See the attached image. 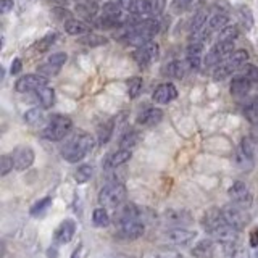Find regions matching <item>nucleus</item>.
<instances>
[{"label": "nucleus", "instance_id": "f257e3e1", "mask_svg": "<svg viewBox=\"0 0 258 258\" xmlns=\"http://www.w3.org/2000/svg\"><path fill=\"white\" fill-rule=\"evenodd\" d=\"M204 229L213 237V240L220 242L224 247L234 245L239 239V231L224 220L223 212L220 208H210L202 218Z\"/></svg>", "mask_w": 258, "mask_h": 258}, {"label": "nucleus", "instance_id": "f03ea898", "mask_svg": "<svg viewBox=\"0 0 258 258\" xmlns=\"http://www.w3.org/2000/svg\"><path fill=\"white\" fill-rule=\"evenodd\" d=\"M94 145H95V141L91 134L76 133L64 142L61 149V155L64 160L70 161V163H78V161L84 160L89 153L92 152Z\"/></svg>", "mask_w": 258, "mask_h": 258}, {"label": "nucleus", "instance_id": "7ed1b4c3", "mask_svg": "<svg viewBox=\"0 0 258 258\" xmlns=\"http://www.w3.org/2000/svg\"><path fill=\"white\" fill-rule=\"evenodd\" d=\"M127 190L123 182L113 181L107 185H103L99 192V204L105 208H118L126 202Z\"/></svg>", "mask_w": 258, "mask_h": 258}, {"label": "nucleus", "instance_id": "20e7f679", "mask_svg": "<svg viewBox=\"0 0 258 258\" xmlns=\"http://www.w3.org/2000/svg\"><path fill=\"white\" fill-rule=\"evenodd\" d=\"M73 127V121L64 115H53L48 119L47 126L42 129V137L47 141L58 142L67 137Z\"/></svg>", "mask_w": 258, "mask_h": 258}, {"label": "nucleus", "instance_id": "39448f33", "mask_svg": "<svg viewBox=\"0 0 258 258\" xmlns=\"http://www.w3.org/2000/svg\"><path fill=\"white\" fill-rule=\"evenodd\" d=\"M247 60H248V53L245 50H236V52H232L221 64H218V68L213 73V79L215 81H223V79H226V78L231 75V73H234L236 70L244 67V64H247Z\"/></svg>", "mask_w": 258, "mask_h": 258}, {"label": "nucleus", "instance_id": "423d86ee", "mask_svg": "<svg viewBox=\"0 0 258 258\" xmlns=\"http://www.w3.org/2000/svg\"><path fill=\"white\" fill-rule=\"evenodd\" d=\"M221 212H223V216H224V220L228 221L234 229H244L245 226H248L250 223V216L248 213L245 212V208H242L236 204H228V205H224L221 208Z\"/></svg>", "mask_w": 258, "mask_h": 258}, {"label": "nucleus", "instance_id": "0eeeda50", "mask_svg": "<svg viewBox=\"0 0 258 258\" xmlns=\"http://www.w3.org/2000/svg\"><path fill=\"white\" fill-rule=\"evenodd\" d=\"M145 224L141 220H133L116 224V237L123 240H136L144 236Z\"/></svg>", "mask_w": 258, "mask_h": 258}, {"label": "nucleus", "instance_id": "6e6552de", "mask_svg": "<svg viewBox=\"0 0 258 258\" xmlns=\"http://www.w3.org/2000/svg\"><path fill=\"white\" fill-rule=\"evenodd\" d=\"M234 52V42H224V40H218V42L210 48V52L205 56V64L207 67H215L220 64L221 60L228 58V56Z\"/></svg>", "mask_w": 258, "mask_h": 258}, {"label": "nucleus", "instance_id": "1a4fd4ad", "mask_svg": "<svg viewBox=\"0 0 258 258\" xmlns=\"http://www.w3.org/2000/svg\"><path fill=\"white\" fill-rule=\"evenodd\" d=\"M160 55V47L155 42H149L142 47H139L137 50L133 53L136 63L139 64L141 68H147L150 64L158 58Z\"/></svg>", "mask_w": 258, "mask_h": 258}, {"label": "nucleus", "instance_id": "9d476101", "mask_svg": "<svg viewBox=\"0 0 258 258\" xmlns=\"http://www.w3.org/2000/svg\"><path fill=\"white\" fill-rule=\"evenodd\" d=\"M228 196L232 200V204H236L242 208H248L252 205V194H250L247 184L242 181H236L231 185L228 190Z\"/></svg>", "mask_w": 258, "mask_h": 258}, {"label": "nucleus", "instance_id": "9b49d317", "mask_svg": "<svg viewBox=\"0 0 258 258\" xmlns=\"http://www.w3.org/2000/svg\"><path fill=\"white\" fill-rule=\"evenodd\" d=\"M47 83H48L47 78L42 75H26L16 81L15 89H16V92H21V94L32 92V91L37 92L39 89L45 87Z\"/></svg>", "mask_w": 258, "mask_h": 258}, {"label": "nucleus", "instance_id": "f8f14e48", "mask_svg": "<svg viewBox=\"0 0 258 258\" xmlns=\"http://www.w3.org/2000/svg\"><path fill=\"white\" fill-rule=\"evenodd\" d=\"M12 157L15 161V169H18V171H24V169L31 168V165L34 163V150L31 147H26V145L16 147Z\"/></svg>", "mask_w": 258, "mask_h": 258}, {"label": "nucleus", "instance_id": "ddd939ff", "mask_svg": "<svg viewBox=\"0 0 258 258\" xmlns=\"http://www.w3.org/2000/svg\"><path fill=\"white\" fill-rule=\"evenodd\" d=\"M196 237H197L196 231L182 229V228L169 229L168 232H165V240L168 242V244H171V245H185Z\"/></svg>", "mask_w": 258, "mask_h": 258}, {"label": "nucleus", "instance_id": "4468645a", "mask_svg": "<svg viewBox=\"0 0 258 258\" xmlns=\"http://www.w3.org/2000/svg\"><path fill=\"white\" fill-rule=\"evenodd\" d=\"M75 232H76V223L75 220H64L61 221V224L56 228L55 234H53V240L56 245H64L75 237Z\"/></svg>", "mask_w": 258, "mask_h": 258}, {"label": "nucleus", "instance_id": "2eb2a0df", "mask_svg": "<svg viewBox=\"0 0 258 258\" xmlns=\"http://www.w3.org/2000/svg\"><path fill=\"white\" fill-rule=\"evenodd\" d=\"M142 216V210L134 205V204H123L121 207H118V212L115 215V223H126V221H133V220H141Z\"/></svg>", "mask_w": 258, "mask_h": 258}, {"label": "nucleus", "instance_id": "dca6fc26", "mask_svg": "<svg viewBox=\"0 0 258 258\" xmlns=\"http://www.w3.org/2000/svg\"><path fill=\"white\" fill-rule=\"evenodd\" d=\"M176 97H177V89L174 87V84L163 83V84H160L155 89V92H153L152 99H153V102H157L160 105H165V103L173 102Z\"/></svg>", "mask_w": 258, "mask_h": 258}, {"label": "nucleus", "instance_id": "f3484780", "mask_svg": "<svg viewBox=\"0 0 258 258\" xmlns=\"http://www.w3.org/2000/svg\"><path fill=\"white\" fill-rule=\"evenodd\" d=\"M133 157V152L131 150H127V149H119L116 152H113L110 153V155L105 158L103 161V168L105 169H115L121 165H124L127 163L129 160H131Z\"/></svg>", "mask_w": 258, "mask_h": 258}, {"label": "nucleus", "instance_id": "a211bd4d", "mask_svg": "<svg viewBox=\"0 0 258 258\" xmlns=\"http://www.w3.org/2000/svg\"><path fill=\"white\" fill-rule=\"evenodd\" d=\"M215 240L213 239H204V240H199L196 245L192 248V255L196 258H213L215 255Z\"/></svg>", "mask_w": 258, "mask_h": 258}, {"label": "nucleus", "instance_id": "6ab92c4d", "mask_svg": "<svg viewBox=\"0 0 258 258\" xmlns=\"http://www.w3.org/2000/svg\"><path fill=\"white\" fill-rule=\"evenodd\" d=\"M163 119V111L160 108H147L144 110L139 116H137V123L142 124V126H155L158 124L160 121Z\"/></svg>", "mask_w": 258, "mask_h": 258}, {"label": "nucleus", "instance_id": "aec40b11", "mask_svg": "<svg viewBox=\"0 0 258 258\" xmlns=\"http://www.w3.org/2000/svg\"><path fill=\"white\" fill-rule=\"evenodd\" d=\"M189 64L187 61H181V60H174L171 63H168L165 70H163V75L168 78H174V79H182L185 76V71H187Z\"/></svg>", "mask_w": 258, "mask_h": 258}, {"label": "nucleus", "instance_id": "412c9836", "mask_svg": "<svg viewBox=\"0 0 258 258\" xmlns=\"http://www.w3.org/2000/svg\"><path fill=\"white\" fill-rule=\"evenodd\" d=\"M250 87H252V81H250L247 76H239V78L232 79L229 91L236 97H244L250 92Z\"/></svg>", "mask_w": 258, "mask_h": 258}, {"label": "nucleus", "instance_id": "4be33fe9", "mask_svg": "<svg viewBox=\"0 0 258 258\" xmlns=\"http://www.w3.org/2000/svg\"><path fill=\"white\" fill-rule=\"evenodd\" d=\"M64 31H67V34L70 36H84V34H89L91 32V28H89V24L81 21V20H70L68 23H64Z\"/></svg>", "mask_w": 258, "mask_h": 258}, {"label": "nucleus", "instance_id": "5701e85b", "mask_svg": "<svg viewBox=\"0 0 258 258\" xmlns=\"http://www.w3.org/2000/svg\"><path fill=\"white\" fill-rule=\"evenodd\" d=\"M78 42L83 45H87V47H100V45L108 44V39L105 36L95 34V32H89V34L78 37Z\"/></svg>", "mask_w": 258, "mask_h": 258}, {"label": "nucleus", "instance_id": "b1692460", "mask_svg": "<svg viewBox=\"0 0 258 258\" xmlns=\"http://www.w3.org/2000/svg\"><path fill=\"white\" fill-rule=\"evenodd\" d=\"M166 221L173 223V224H189L192 223V216L189 212H182V210H169L165 215Z\"/></svg>", "mask_w": 258, "mask_h": 258}, {"label": "nucleus", "instance_id": "393cba45", "mask_svg": "<svg viewBox=\"0 0 258 258\" xmlns=\"http://www.w3.org/2000/svg\"><path fill=\"white\" fill-rule=\"evenodd\" d=\"M37 95V100L39 103L42 105V108H50L52 105L55 103V92H53V89L50 87H42V89H39V91L36 92Z\"/></svg>", "mask_w": 258, "mask_h": 258}, {"label": "nucleus", "instance_id": "a878e982", "mask_svg": "<svg viewBox=\"0 0 258 258\" xmlns=\"http://www.w3.org/2000/svg\"><path fill=\"white\" fill-rule=\"evenodd\" d=\"M76 12L84 16V18H94V16L97 15V12H99V5H97L95 2H89V0H83V2H79L76 5Z\"/></svg>", "mask_w": 258, "mask_h": 258}, {"label": "nucleus", "instance_id": "bb28decb", "mask_svg": "<svg viewBox=\"0 0 258 258\" xmlns=\"http://www.w3.org/2000/svg\"><path fill=\"white\" fill-rule=\"evenodd\" d=\"M141 136L137 131H134V129H129V131H126L123 136H121L119 139V149H127L131 150L134 145H137V142H139Z\"/></svg>", "mask_w": 258, "mask_h": 258}, {"label": "nucleus", "instance_id": "cd10ccee", "mask_svg": "<svg viewBox=\"0 0 258 258\" xmlns=\"http://www.w3.org/2000/svg\"><path fill=\"white\" fill-rule=\"evenodd\" d=\"M115 123H116V119L115 118H111L108 119L107 123H103L100 127H99V144L103 145V144H107L110 141V137L113 134V131H115Z\"/></svg>", "mask_w": 258, "mask_h": 258}, {"label": "nucleus", "instance_id": "c85d7f7f", "mask_svg": "<svg viewBox=\"0 0 258 258\" xmlns=\"http://www.w3.org/2000/svg\"><path fill=\"white\" fill-rule=\"evenodd\" d=\"M236 165L240 169H244V171H250V169L253 168V157L248 155V153H245L239 147L237 152H236Z\"/></svg>", "mask_w": 258, "mask_h": 258}, {"label": "nucleus", "instance_id": "c756f323", "mask_svg": "<svg viewBox=\"0 0 258 258\" xmlns=\"http://www.w3.org/2000/svg\"><path fill=\"white\" fill-rule=\"evenodd\" d=\"M110 215L107 213V210H105L103 207L102 208H95L94 213H92V223L94 226H97V228H107V226L110 224Z\"/></svg>", "mask_w": 258, "mask_h": 258}, {"label": "nucleus", "instance_id": "7c9ffc66", "mask_svg": "<svg viewBox=\"0 0 258 258\" xmlns=\"http://www.w3.org/2000/svg\"><path fill=\"white\" fill-rule=\"evenodd\" d=\"M244 115L248 119V123L258 124V97H253V99L245 105Z\"/></svg>", "mask_w": 258, "mask_h": 258}, {"label": "nucleus", "instance_id": "2f4dec72", "mask_svg": "<svg viewBox=\"0 0 258 258\" xmlns=\"http://www.w3.org/2000/svg\"><path fill=\"white\" fill-rule=\"evenodd\" d=\"M228 15H224V13H215L210 16V20H208V28L212 29V31H220L223 28L228 26Z\"/></svg>", "mask_w": 258, "mask_h": 258}, {"label": "nucleus", "instance_id": "473e14b6", "mask_svg": "<svg viewBox=\"0 0 258 258\" xmlns=\"http://www.w3.org/2000/svg\"><path fill=\"white\" fill-rule=\"evenodd\" d=\"M92 174H94V168L91 165H81L75 173V181L78 184H84L87 181H91Z\"/></svg>", "mask_w": 258, "mask_h": 258}, {"label": "nucleus", "instance_id": "72a5a7b5", "mask_svg": "<svg viewBox=\"0 0 258 258\" xmlns=\"http://www.w3.org/2000/svg\"><path fill=\"white\" fill-rule=\"evenodd\" d=\"M50 205H52V199L50 197H45L42 200H39L37 204H34L31 207V216H34V218L44 216L47 210L50 208Z\"/></svg>", "mask_w": 258, "mask_h": 258}, {"label": "nucleus", "instance_id": "f704fd0d", "mask_svg": "<svg viewBox=\"0 0 258 258\" xmlns=\"http://www.w3.org/2000/svg\"><path fill=\"white\" fill-rule=\"evenodd\" d=\"M205 21H207V10L205 8H202V10H199L196 15H194V18L190 21V32L192 34H196V32H199L202 28H204Z\"/></svg>", "mask_w": 258, "mask_h": 258}, {"label": "nucleus", "instance_id": "c9c22d12", "mask_svg": "<svg viewBox=\"0 0 258 258\" xmlns=\"http://www.w3.org/2000/svg\"><path fill=\"white\" fill-rule=\"evenodd\" d=\"M121 12H123V8L116 2H107L102 7V13L105 16H110V18H121Z\"/></svg>", "mask_w": 258, "mask_h": 258}, {"label": "nucleus", "instance_id": "e433bc0d", "mask_svg": "<svg viewBox=\"0 0 258 258\" xmlns=\"http://www.w3.org/2000/svg\"><path fill=\"white\" fill-rule=\"evenodd\" d=\"M44 119V113L40 108H31L24 113V121H26L28 124L34 126V124H39L40 121Z\"/></svg>", "mask_w": 258, "mask_h": 258}, {"label": "nucleus", "instance_id": "4c0bfd02", "mask_svg": "<svg viewBox=\"0 0 258 258\" xmlns=\"http://www.w3.org/2000/svg\"><path fill=\"white\" fill-rule=\"evenodd\" d=\"M237 13H239L240 23L244 24L245 29H250V28L253 26V16H252V12H250V8H248V7H245V5L239 7Z\"/></svg>", "mask_w": 258, "mask_h": 258}, {"label": "nucleus", "instance_id": "58836bf2", "mask_svg": "<svg viewBox=\"0 0 258 258\" xmlns=\"http://www.w3.org/2000/svg\"><path fill=\"white\" fill-rule=\"evenodd\" d=\"M142 91V79L141 78H131L127 81V95L131 99H136Z\"/></svg>", "mask_w": 258, "mask_h": 258}, {"label": "nucleus", "instance_id": "ea45409f", "mask_svg": "<svg viewBox=\"0 0 258 258\" xmlns=\"http://www.w3.org/2000/svg\"><path fill=\"white\" fill-rule=\"evenodd\" d=\"M239 36V29L236 26H226L221 29L218 40H224V42H234V39Z\"/></svg>", "mask_w": 258, "mask_h": 258}, {"label": "nucleus", "instance_id": "a19ab883", "mask_svg": "<svg viewBox=\"0 0 258 258\" xmlns=\"http://www.w3.org/2000/svg\"><path fill=\"white\" fill-rule=\"evenodd\" d=\"M13 168H15L13 157H10V155H2V157H0V176H7Z\"/></svg>", "mask_w": 258, "mask_h": 258}, {"label": "nucleus", "instance_id": "79ce46f5", "mask_svg": "<svg viewBox=\"0 0 258 258\" xmlns=\"http://www.w3.org/2000/svg\"><path fill=\"white\" fill-rule=\"evenodd\" d=\"M55 39H56V34H55V32H50V34H47L45 37H42V39L39 40V42L36 44V48H37L39 52H45V50H48V48L53 45Z\"/></svg>", "mask_w": 258, "mask_h": 258}, {"label": "nucleus", "instance_id": "37998d69", "mask_svg": "<svg viewBox=\"0 0 258 258\" xmlns=\"http://www.w3.org/2000/svg\"><path fill=\"white\" fill-rule=\"evenodd\" d=\"M52 15L55 20L63 21V23H68L70 20H73V13L70 10H67L64 7H56L52 10Z\"/></svg>", "mask_w": 258, "mask_h": 258}, {"label": "nucleus", "instance_id": "c03bdc74", "mask_svg": "<svg viewBox=\"0 0 258 258\" xmlns=\"http://www.w3.org/2000/svg\"><path fill=\"white\" fill-rule=\"evenodd\" d=\"M149 10H150V0H134L131 10L134 15H147Z\"/></svg>", "mask_w": 258, "mask_h": 258}, {"label": "nucleus", "instance_id": "a18cd8bd", "mask_svg": "<svg viewBox=\"0 0 258 258\" xmlns=\"http://www.w3.org/2000/svg\"><path fill=\"white\" fill-rule=\"evenodd\" d=\"M166 7V0H150V10H149V15L152 16H160L163 13Z\"/></svg>", "mask_w": 258, "mask_h": 258}, {"label": "nucleus", "instance_id": "49530a36", "mask_svg": "<svg viewBox=\"0 0 258 258\" xmlns=\"http://www.w3.org/2000/svg\"><path fill=\"white\" fill-rule=\"evenodd\" d=\"M37 71H39V75H42V76H55L56 73L60 71V67H55V64H52V63H45V64H40V67L37 68Z\"/></svg>", "mask_w": 258, "mask_h": 258}, {"label": "nucleus", "instance_id": "de8ad7c7", "mask_svg": "<svg viewBox=\"0 0 258 258\" xmlns=\"http://www.w3.org/2000/svg\"><path fill=\"white\" fill-rule=\"evenodd\" d=\"M152 258H184L181 253L174 252V250H169V248H161L158 252H155L152 255Z\"/></svg>", "mask_w": 258, "mask_h": 258}, {"label": "nucleus", "instance_id": "09e8293b", "mask_svg": "<svg viewBox=\"0 0 258 258\" xmlns=\"http://www.w3.org/2000/svg\"><path fill=\"white\" fill-rule=\"evenodd\" d=\"M67 60H68V55L63 53V52H58V53H53V55L48 56L47 61L55 64V67H63V64L67 63Z\"/></svg>", "mask_w": 258, "mask_h": 258}, {"label": "nucleus", "instance_id": "8fccbe9b", "mask_svg": "<svg viewBox=\"0 0 258 258\" xmlns=\"http://www.w3.org/2000/svg\"><path fill=\"white\" fill-rule=\"evenodd\" d=\"M204 52V42H192L187 45V56H200Z\"/></svg>", "mask_w": 258, "mask_h": 258}, {"label": "nucleus", "instance_id": "3c124183", "mask_svg": "<svg viewBox=\"0 0 258 258\" xmlns=\"http://www.w3.org/2000/svg\"><path fill=\"white\" fill-rule=\"evenodd\" d=\"M244 70H245V76L250 81L258 83V68L256 67H253V64H244Z\"/></svg>", "mask_w": 258, "mask_h": 258}, {"label": "nucleus", "instance_id": "603ef678", "mask_svg": "<svg viewBox=\"0 0 258 258\" xmlns=\"http://www.w3.org/2000/svg\"><path fill=\"white\" fill-rule=\"evenodd\" d=\"M192 2V0H173V10L174 12H182L185 10V8L189 7V4Z\"/></svg>", "mask_w": 258, "mask_h": 258}, {"label": "nucleus", "instance_id": "864d4df0", "mask_svg": "<svg viewBox=\"0 0 258 258\" xmlns=\"http://www.w3.org/2000/svg\"><path fill=\"white\" fill-rule=\"evenodd\" d=\"M231 258H248V252L245 248L237 247V248H234L231 252Z\"/></svg>", "mask_w": 258, "mask_h": 258}, {"label": "nucleus", "instance_id": "5fc2aeb1", "mask_svg": "<svg viewBox=\"0 0 258 258\" xmlns=\"http://www.w3.org/2000/svg\"><path fill=\"white\" fill-rule=\"evenodd\" d=\"M13 8V0H0V13H8Z\"/></svg>", "mask_w": 258, "mask_h": 258}, {"label": "nucleus", "instance_id": "6e6d98bb", "mask_svg": "<svg viewBox=\"0 0 258 258\" xmlns=\"http://www.w3.org/2000/svg\"><path fill=\"white\" fill-rule=\"evenodd\" d=\"M187 64L192 70L200 68V56H187Z\"/></svg>", "mask_w": 258, "mask_h": 258}, {"label": "nucleus", "instance_id": "4d7b16f0", "mask_svg": "<svg viewBox=\"0 0 258 258\" xmlns=\"http://www.w3.org/2000/svg\"><path fill=\"white\" fill-rule=\"evenodd\" d=\"M21 68H23L21 60H20V58H15V60H13V63H12L10 73H12V75H18V73L21 71Z\"/></svg>", "mask_w": 258, "mask_h": 258}, {"label": "nucleus", "instance_id": "13d9d810", "mask_svg": "<svg viewBox=\"0 0 258 258\" xmlns=\"http://www.w3.org/2000/svg\"><path fill=\"white\" fill-rule=\"evenodd\" d=\"M118 4L121 5V8H123V10H133L134 0H118Z\"/></svg>", "mask_w": 258, "mask_h": 258}, {"label": "nucleus", "instance_id": "bf43d9fd", "mask_svg": "<svg viewBox=\"0 0 258 258\" xmlns=\"http://www.w3.org/2000/svg\"><path fill=\"white\" fill-rule=\"evenodd\" d=\"M250 245L258 247V229H253L250 232Z\"/></svg>", "mask_w": 258, "mask_h": 258}, {"label": "nucleus", "instance_id": "052dcab7", "mask_svg": "<svg viewBox=\"0 0 258 258\" xmlns=\"http://www.w3.org/2000/svg\"><path fill=\"white\" fill-rule=\"evenodd\" d=\"M47 258H58V252H56L55 247H50L47 250Z\"/></svg>", "mask_w": 258, "mask_h": 258}, {"label": "nucleus", "instance_id": "680f3d73", "mask_svg": "<svg viewBox=\"0 0 258 258\" xmlns=\"http://www.w3.org/2000/svg\"><path fill=\"white\" fill-rule=\"evenodd\" d=\"M252 139L258 141V124H253V127H252Z\"/></svg>", "mask_w": 258, "mask_h": 258}, {"label": "nucleus", "instance_id": "e2e57ef3", "mask_svg": "<svg viewBox=\"0 0 258 258\" xmlns=\"http://www.w3.org/2000/svg\"><path fill=\"white\" fill-rule=\"evenodd\" d=\"M71 258H79V250L78 248L75 250V252H73V256Z\"/></svg>", "mask_w": 258, "mask_h": 258}, {"label": "nucleus", "instance_id": "0e129e2a", "mask_svg": "<svg viewBox=\"0 0 258 258\" xmlns=\"http://www.w3.org/2000/svg\"><path fill=\"white\" fill-rule=\"evenodd\" d=\"M89 2H95V4H99V2H100V0H89Z\"/></svg>", "mask_w": 258, "mask_h": 258}, {"label": "nucleus", "instance_id": "69168bd1", "mask_svg": "<svg viewBox=\"0 0 258 258\" xmlns=\"http://www.w3.org/2000/svg\"><path fill=\"white\" fill-rule=\"evenodd\" d=\"M255 258H258V253H256V256H255Z\"/></svg>", "mask_w": 258, "mask_h": 258}]
</instances>
